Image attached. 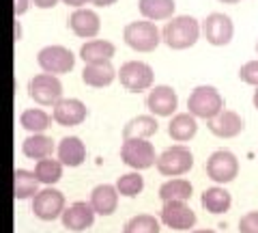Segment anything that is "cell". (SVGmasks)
Returning <instances> with one entry per match:
<instances>
[{"mask_svg": "<svg viewBox=\"0 0 258 233\" xmlns=\"http://www.w3.org/2000/svg\"><path fill=\"white\" fill-rule=\"evenodd\" d=\"M198 132V121L196 117H191L189 112H179L172 117V121L168 123V134L176 143H187L191 141Z\"/></svg>", "mask_w": 258, "mask_h": 233, "instance_id": "obj_24", "label": "cell"}, {"mask_svg": "<svg viewBox=\"0 0 258 233\" xmlns=\"http://www.w3.org/2000/svg\"><path fill=\"white\" fill-rule=\"evenodd\" d=\"M114 188L118 192V197H127V199H134L138 197L140 192L144 190V177L138 171H132V173H125L116 179Z\"/></svg>", "mask_w": 258, "mask_h": 233, "instance_id": "obj_31", "label": "cell"}, {"mask_svg": "<svg viewBox=\"0 0 258 233\" xmlns=\"http://www.w3.org/2000/svg\"><path fill=\"white\" fill-rule=\"evenodd\" d=\"M159 231H161V224L155 216H151V214L134 216L123 227V233H159Z\"/></svg>", "mask_w": 258, "mask_h": 233, "instance_id": "obj_32", "label": "cell"}, {"mask_svg": "<svg viewBox=\"0 0 258 233\" xmlns=\"http://www.w3.org/2000/svg\"><path fill=\"white\" fill-rule=\"evenodd\" d=\"M20 33H22V30H20V24H18V20H15V39H20Z\"/></svg>", "mask_w": 258, "mask_h": 233, "instance_id": "obj_41", "label": "cell"}, {"mask_svg": "<svg viewBox=\"0 0 258 233\" xmlns=\"http://www.w3.org/2000/svg\"><path fill=\"white\" fill-rule=\"evenodd\" d=\"M52 123V117L41 108H28L20 115V125L30 134H43Z\"/></svg>", "mask_w": 258, "mask_h": 233, "instance_id": "obj_30", "label": "cell"}, {"mask_svg": "<svg viewBox=\"0 0 258 233\" xmlns=\"http://www.w3.org/2000/svg\"><path fill=\"white\" fill-rule=\"evenodd\" d=\"M205 168H207L209 179H213L215 183H222L224 186V183H230L232 179H237L239 160L228 149H217V151H213V154L209 156Z\"/></svg>", "mask_w": 258, "mask_h": 233, "instance_id": "obj_8", "label": "cell"}, {"mask_svg": "<svg viewBox=\"0 0 258 233\" xmlns=\"http://www.w3.org/2000/svg\"><path fill=\"white\" fill-rule=\"evenodd\" d=\"M200 37V24L191 15H179L172 18L161 30V39L172 50H187Z\"/></svg>", "mask_w": 258, "mask_h": 233, "instance_id": "obj_1", "label": "cell"}, {"mask_svg": "<svg viewBox=\"0 0 258 233\" xmlns=\"http://www.w3.org/2000/svg\"><path fill=\"white\" fill-rule=\"evenodd\" d=\"M239 78L243 80L245 84H252L258 89V61H249L243 67L239 69Z\"/></svg>", "mask_w": 258, "mask_h": 233, "instance_id": "obj_33", "label": "cell"}, {"mask_svg": "<svg viewBox=\"0 0 258 233\" xmlns=\"http://www.w3.org/2000/svg\"><path fill=\"white\" fill-rule=\"evenodd\" d=\"M86 117H88V108L84 106V102H80L76 98H62L54 106V112H52V119L62 127H74L84 123Z\"/></svg>", "mask_w": 258, "mask_h": 233, "instance_id": "obj_13", "label": "cell"}, {"mask_svg": "<svg viewBox=\"0 0 258 233\" xmlns=\"http://www.w3.org/2000/svg\"><path fill=\"white\" fill-rule=\"evenodd\" d=\"M176 106H179L176 91L172 86H166V84L155 86L147 98V108L153 117H172Z\"/></svg>", "mask_w": 258, "mask_h": 233, "instance_id": "obj_15", "label": "cell"}, {"mask_svg": "<svg viewBox=\"0 0 258 233\" xmlns=\"http://www.w3.org/2000/svg\"><path fill=\"white\" fill-rule=\"evenodd\" d=\"M118 80L120 84L125 86L127 91L132 93H142L153 86V80H155V71L149 63L142 61H127L125 65H120L118 71Z\"/></svg>", "mask_w": 258, "mask_h": 233, "instance_id": "obj_9", "label": "cell"}, {"mask_svg": "<svg viewBox=\"0 0 258 233\" xmlns=\"http://www.w3.org/2000/svg\"><path fill=\"white\" fill-rule=\"evenodd\" d=\"M28 95L30 100H35L39 106H56L62 100V84L56 76L50 74H37L30 78L28 82Z\"/></svg>", "mask_w": 258, "mask_h": 233, "instance_id": "obj_10", "label": "cell"}, {"mask_svg": "<svg viewBox=\"0 0 258 233\" xmlns=\"http://www.w3.org/2000/svg\"><path fill=\"white\" fill-rule=\"evenodd\" d=\"M243 127H245L243 117L235 110H222L220 115L209 121V132L217 136V138H235V136L243 132Z\"/></svg>", "mask_w": 258, "mask_h": 233, "instance_id": "obj_16", "label": "cell"}, {"mask_svg": "<svg viewBox=\"0 0 258 233\" xmlns=\"http://www.w3.org/2000/svg\"><path fill=\"white\" fill-rule=\"evenodd\" d=\"M157 171L164 177H181V175L189 173L194 166V154L185 145H172V147L164 149L157 156Z\"/></svg>", "mask_w": 258, "mask_h": 233, "instance_id": "obj_3", "label": "cell"}, {"mask_svg": "<svg viewBox=\"0 0 258 233\" xmlns=\"http://www.w3.org/2000/svg\"><path fill=\"white\" fill-rule=\"evenodd\" d=\"M191 233H217L213 229H196V231H191Z\"/></svg>", "mask_w": 258, "mask_h": 233, "instance_id": "obj_39", "label": "cell"}, {"mask_svg": "<svg viewBox=\"0 0 258 233\" xmlns=\"http://www.w3.org/2000/svg\"><path fill=\"white\" fill-rule=\"evenodd\" d=\"M64 5H69V7H78V9H82V5L86 3H91V0H62Z\"/></svg>", "mask_w": 258, "mask_h": 233, "instance_id": "obj_37", "label": "cell"}, {"mask_svg": "<svg viewBox=\"0 0 258 233\" xmlns=\"http://www.w3.org/2000/svg\"><path fill=\"white\" fill-rule=\"evenodd\" d=\"M220 3H224V5H235V3H239V0H220Z\"/></svg>", "mask_w": 258, "mask_h": 233, "instance_id": "obj_42", "label": "cell"}, {"mask_svg": "<svg viewBox=\"0 0 258 233\" xmlns=\"http://www.w3.org/2000/svg\"><path fill=\"white\" fill-rule=\"evenodd\" d=\"M62 164L58 160L54 158H45V160H39L35 164V179L39 183H43V186H54V183H58L60 177H62Z\"/></svg>", "mask_w": 258, "mask_h": 233, "instance_id": "obj_29", "label": "cell"}, {"mask_svg": "<svg viewBox=\"0 0 258 233\" xmlns=\"http://www.w3.org/2000/svg\"><path fill=\"white\" fill-rule=\"evenodd\" d=\"M187 108H189L191 117L211 121L213 117H217L224 110V98L220 95V91H217L215 86L203 84V86H196V89L189 93Z\"/></svg>", "mask_w": 258, "mask_h": 233, "instance_id": "obj_2", "label": "cell"}, {"mask_svg": "<svg viewBox=\"0 0 258 233\" xmlns=\"http://www.w3.org/2000/svg\"><path fill=\"white\" fill-rule=\"evenodd\" d=\"M95 216L97 214L93 212L91 203H86V201H76V203H71L69 207H64L60 220H62L64 229L80 233V231H86V229L93 227Z\"/></svg>", "mask_w": 258, "mask_h": 233, "instance_id": "obj_14", "label": "cell"}, {"mask_svg": "<svg viewBox=\"0 0 258 233\" xmlns=\"http://www.w3.org/2000/svg\"><path fill=\"white\" fill-rule=\"evenodd\" d=\"M30 7V0H13V13H15V20H18V15H24L28 11Z\"/></svg>", "mask_w": 258, "mask_h": 233, "instance_id": "obj_35", "label": "cell"}, {"mask_svg": "<svg viewBox=\"0 0 258 233\" xmlns=\"http://www.w3.org/2000/svg\"><path fill=\"white\" fill-rule=\"evenodd\" d=\"M54 141L45 134H30L28 138H24L22 143V154L26 156L28 160H45V158H52L54 154Z\"/></svg>", "mask_w": 258, "mask_h": 233, "instance_id": "obj_22", "label": "cell"}, {"mask_svg": "<svg viewBox=\"0 0 258 233\" xmlns=\"http://www.w3.org/2000/svg\"><path fill=\"white\" fill-rule=\"evenodd\" d=\"M91 207L95 214L99 216H112L118 207V192L112 183H99L91 192Z\"/></svg>", "mask_w": 258, "mask_h": 233, "instance_id": "obj_18", "label": "cell"}, {"mask_svg": "<svg viewBox=\"0 0 258 233\" xmlns=\"http://www.w3.org/2000/svg\"><path fill=\"white\" fill-rule=\"evenodd\" d=\"M114 52H116L114 43L106 41V39H93V41H86L80 48V59L86 65H99V63H110Z\"/></svg>", "mask_w": 258, "mask_h": 233, "instance_id": "obj_20", "label": "cell"}, {"mask_svg": "<svg viewBox=\"0 0 258 233\" xmlns=\"http://www.w3.org/2000/svg\"><path fill=\"white\" fill-rule=\"evenodd\" d=\"M138 7H140V13L149 22L170 20L176 9L174 0H138Z\"/></svg>", "mask_w": 258, "mask_h": 233, "instance_id": "obj_28", "label": "cell"}, {"mask_svg": "<svg viewBox=\"0 0 258 233\" xmlns=\"http://www.w3.org/2000/svg\"><path fill=\"white\" fill-rule=\"evenodd\" d=\"M239 233H258V212H247L239 220Z\"/></svg>", "mask_w": 258, "mask_h": 233, "instance_id": "obj_34", "label": "cell"}, {"mask_svg": "<svg viewBox=\"0 0 258 233\" xmlns=\"http://www.w3.org/2000/svg\"><path fill=\"white\" fill-rule=\"evenodd\" d=\"M191 192H194V188H191L189 179L172 177L159 186V199L164 201V203H168V201H185V203H187Z\"/></svg>", "mask_w": 258, "mask_h": 233, "instance_id": "obj_26", "label": "cell"}, {"mask_svg": "<svg viewBox=\"0 0 258 233\" xmlns=\"http://www.w3.org/2000/svg\"><path fill=\"white\" fill-rule=\"evenodd\" d=\"M35 3V7H39V9H52V7L58 5V0H32Z\"/></svg>", "mask_w": 258, "mask_h": 233, "instance_id": "obj_36", "label": "cell"}, {"mask_svg": "<svg viewBox=\"0 0 258 233\" xmlns=\"http://www.w3.org/2000/svg\"><path fill=\"white\" fill-rule=\"evenodd\" d=\"M116 78V71L110 63H99V65H86L82 71L84 84L95 86V89H103V86L112 84V80Z\"/></svg>", "mask_w": 258, "mask_h": 233, "instance_id": "obj_27", "label": "cell"}, {"mask_svg": "<svg viewBox=\"0 0 258 233\" xmlns=\"http://www.w3.org/2000/svg\"><path fill=\"white\" fill-rule=\"evenodd\" d=\"M200 205H203L209 214H226L232 205V197L224 186H211L203 192Z\"/></svg>", "mask_w": 258, "mask_h": 233, "instance_id": "obj_23", "label": "cell"}, {"mask_svg": "<svg viewBox=\"0 0 258 233\" xmlns=\"http://www.w3.org/2000/svg\"><path fill=\"white\" fill-rule=\"evenodd\" d=\"M159 222L174 231H189L196 224V212L185 203V201H168L161 205Z\"/></svg>", "mask_w": 258, "mask_h": 233, "instance_id": "obj_11", "label": "cell"}, {"mask_svg": "<svg viewBox=\"0 0 258 233\" xmlns=\"http://www.w3.org/2000/svg\"><path fill=\"white\" fill-rule=\"evenodd\" d=\"M64 207H67V201L60 190H56L54 186H45L43 190H39L35 197H32V214L37 216L39 220L52 222L56 218H60Z\"/></svg>", "mask_w": 258, "mask_h": 233, "instance_id": "obj_6", "label": "cell"}, {"mask_svg": "<svg viewBox=\"0 0 258 233\" xmlns=\"http://www.w3.org/2000/svg\"><path fill=\"white\" fill-rule=\"evenodd\" d=\"M252 102H254V108L258 110V89L254 91V98H252Z\"/></svg>", "mask_w": 258, "mask_h": 233, "instance_id": "obj_40", "label": "cell"}, {"mask_svg": "<svg viewBox=\"0 0 258 233\" xmlns=\"http://www.w3.org/2000/svg\"><path fill=\"white\" fill-rule=\"evenodd\" d=\"M125 43L136 52H153L161 41V35L155 26V22H129L123 30Z\"/></svg>", "mask_w": 258, "mask_h": 233, "instance_id": "obj_4", "label": "cell"}, {"mask_svg": "<svg viewBox=\"0 0 258 233\" xmlns=\"http://www.w3.org/2000/svg\"><path fill=\"white\" fill-rule=\"evenodd\" d=\"M200 30L205 33L207 41L211 45H228L232 33H235V26H232V20L224 13H211L209 18L203 22Z\"/></svg>", "mask_w": 258, "mask_h": 233, "instance_id": "obj_12", "label": "cell"}, {"mask_svg": "<svg viewBox=\"0 0 258 233\" xmlns=\"http://www.w3.org/2000/svg\"><path fill=\"white\" fill-rule=\"evenodd\" d=\"M39 192V181L35 179V173L26 168H15L13 171V197L18 201L32 199Z\"/></svg>", "mask_w": 258, "mask_h": 233, "instance_id": "obj_25", "label": "cell"}, {"mask_svg": "<svg viewBox=\"0 0 258 233\" xmlns=\"http://www.w3.org/2000/svg\"><path fill=\"white\" fill-rule=\"evenodd\" d=\"M56 156H58L56 160L62 166H69V168L82 166L86 160V145L78 136H64L58 143V147H56Z\"/></svg>", "mask_w": 258, "mask_h": 233, "instance_id": "obj_17", "label": "cell"}, {"mask_svg": "<svg viewBox=\"0 0 258 233\" xmlns=\"http://www.w3.org/2000/svg\"><path fill=\"white\" fill-rule=\"evenodd\" d=\"M159 123L153 115H138L134 119H129L123 127V141L125 138H144L149 141L153 134H157Z\"/></svg>", "mask_w": 258, "mask_h": 233, "instance_id": "obj_21", "label": "cell"}, {"mask_svg": "<svg viewBox=\"0 0 258 233\" xmlns=\"http://www.w3.org/2000/svg\"><path fill=\"white\" fill-rule=\"evenodd\" d=\"M69 28L74 30L78 37L93 39L101 28V20L93 9H76L69 18Z\"/></svg>", "mask_w": 258, "mask_h": 233, "instance_id": "obj_19", "label": "cell"}, {"mask_svg": "<svg viewBox=\"0 0 258 233\" xmlns=\"http://www.w3.org/2000/svg\"><path fill=\"white\" fill-rule=\"evenodd\" d=\"M256 52H258V43H256Z\"/></svg>", "mask_w": 258, "mask_h": 233, "instance_id": "obj_43", "label": "cell"}, {"mask_svg": "<svg viewBox=\"0 0 258 233\" xmlns=\"http://www.w3.org/2000/svg\"><path fill=\"white\" fill-rule=\"evenodd\" d=\"M37 63L43 69V74L58 76V74H69L74 69L76 56L64 45H45L43 50H39Z\"/></svg>", "mask_w": 258, "mask_h": 233, "instance_id": "obj_7", "label": "cell"}, {"mask_svg": "<svg viewBox=\"0 0 258 233\" xmlns=\"http://www.w3.org/2000/svg\"><path fill=\"white\" fill-rule=\"evenodd\" d=\"M120 160L134 171H147L157 162L155 147L144 138H125L120 145Z\"/></svg>", "mask_w": 258, "mask_h": 233, "instance_id": "obj_5", "label": "cell"}, {"mask_svg": "<svg viewBox=\"0 0 258 233\" xmlns=\"http://www.w3.org/2000/svg\"><path fill=\"white\" fill-rule=\"evenodd\" d=\"M93 5H97V7H110V5H114L116 0H91Z\"/></svg>", "mask_w": 258, "mask_h": 233, "instance_id": "obj_38", "label": "cell"}]
</instances>
